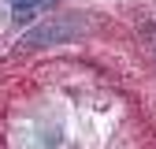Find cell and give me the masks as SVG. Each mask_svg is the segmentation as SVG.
I'll return each instance as SVG.
<instances>
[{"label":"cell","mask_w":156,"mask_h":149,"mask_svg":"<svg viewBox=\"0 0 156 149\" xmlns=\"http://www.w3.org/2000/svg\"><path fill=\"white\" fill-rule=\"evenodd\" d=\"M34 15H37V4L34 8H15V23H30Z\"/></svg>","instance_id":"2"},{"label":"cell","mask_w":156,"mask_h":149,"mask_svg":"<svg viewBox=\"0 0 156 149\" xmlns=\"http://www.w3.org/2000/svg\"><path fill=\"white\" fill-rule=\"evenodd\" d=\"M78 30V23H63V26H45V30H34L26 37V45H45V41H56V37H71Z\"/></svg>","instance_id":"1"},{"label":"cell","mask_w":156,"mask_h":149,"mask_svg":"<svg viewBox=\"0 0 156 149\" xmlns=\"http://www.w3.org/2000/svg\"><path fill=\"white\" fill-rule=\"evenodd\" d=\"M15 8H34V4H41V0H11Z\"/></svg>","instance_id":"3"}]
</instances>
